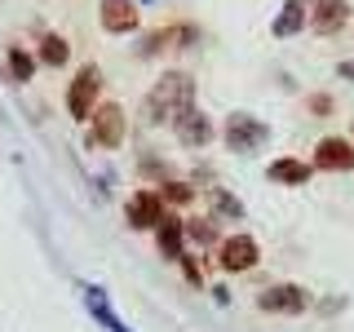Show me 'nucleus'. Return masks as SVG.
Returning <instances> with one entry per match:
<instances>
[{"mask_svg":"<svg viewBox=\"0 0 354 332\" xmlns=\"http://www.w3.org/2000/svg\"><path fill=\"white\" fill-rule=\"evenodd\" d=\"M186 107H195V84H191V75L169 71V75H164V80L147 93L142 116H147V124H164V120H177Z\"/></svg>","mask_w":354,"mask_h":332,"instance_id":"1","label":"nucleus"},{"mask_svg":"<svg viewBox=\"0 0 354 332\" xmlns=\"http://www.w3.org/2000/svg\"><path fill=\"white\" fill-rule=\"evenodd\" d=\"M97 93H102V71H97V66H80L71 89H66V111H71V120H88V111L97 107Z\"/></svg>","mask_w":354,"mask_h":332,"instance_id":"2","label":"nucleus"},{"mask_svg":"<svg viewBox=\"0 0 354 332\" xmlns=\"http://www.w3.org/2000/svg\"><path fill=\"white\" fill-rule=\"evenodd\" d=\"M257 261H261V248H257L252 235H230V239L217 243V266L226 275H243V270H252Z\"/></svg>","mask_w":354,"mask_h":332,"instance_id":"3","label":"nucleus"},{"mask_svg":"<svg viewBox=\"0 0 354 332\" xmlns=\"http://www.w3.org/2000/svg\"><path fill=\"white\" fill-rule=\"evenodd\" d=\"M88 120H93V129H88V142H93V147L115 151L120 142H124V111H120L115 102L93 107V111H88Z\"/></svg>","mask_w":354,"mask_h":332,"instance_id":"4","label":"nucleus"},{"mask_svg":"<svg viewBox=\"0 0 354 332\" xmlns=\"http://www.w3.org/2000/svg\"><path fill=\"white\" fill-rule=\"evenodd\" d=\"M310 169H324V173H350L354 169V142L346 138H324L315 147V160Z\"/></svg>","mask_w":354,"mask_h":332,"instance_id":"5","label":"nucleus"},{"mask_svg":"<svg viewBox=\"0 0 354 332\" xmlns=\"http://www.w3.org/2000/svg\"><path fill=\"white\" fill-rule=\"evenodd\" d=\"M257 306L270 310V315H301V310H306V288H297V284L266 288V293L257 297Z\"/></svg>","mask_w":354,"mask_h":332,"instance_id":"6","label":"nucleus"},{"mask_svg":"<svg viewBox=\"0 0 354 332\" xmlns=\"http://www.w3.org/2000/svg\"><path fill=\"white\" fill-rule=\"evenodd\" d=\"M129 226H138V230H155L160 226V217H164V199H160V191H138L129 199Z\"/></svg>","mask_w":354,"mask_h":332,"instance_id":"7","label":"nucleus"},{"mask_svg":"<svg viewBox=\"0 0 354 332\" xmlns=\"http://www.w3.org/2000/svg\"><path fill=\"white\" fill-rule=\"evenodd\" d=\"M257 142H266V124H257L252 116H230L226 120V147L230 151H248V147H257Z\"/></svg>","mask_w":354,"mask_h":332,"instance_id":"8","label":"nucleus"},{"mask_svg":"<svg viewBox=\"0 0 354 332\" xmlns=\"http://www.w3.org/2000/svg\"><path fill=\"white\" fill-rule=\"evenodd\" d=\"M350 22V5L346 0H319L315 14H310V27L319 31V36H332V31H341Z\"/></svg>","mask_w":354,"mask_h":332,"instance_id":"9","label":"nucleus"},{"mask_svg":"<svg viewBox=\"0 0 354 332\" xmlns=\"http://www.w3.org/2000/svg\"><path fill=\"white\" fill-rule=\"evenodd\" d=\"M97 18H102V27L115 31V36H124V31L138 27V9H133V0H102Z\"/></svg>","mask_w":354,"mask_h":332,"instance_id":"10","label":"nucleus"},{"mask_svg":"<svg viewBox=\"0 0 354 332\" xmlns=\"http://www.w3.org/2000/svg\"><path fill=\"white\" fill-rule=\"evenodd\" d=\"M173 124H177V138H182V142H186V147H204V142H208V138H213V129H208V120H204V116H199V111H195V107H186V111H182V116H177V120H173Z\"/></svg>","mask_w":354,"mask_h":332,"instance_id":"11","label":"nucleus"},{"mask_svg":"<svg viewBox=\"0 0 354 332\" xmlns=\"http://www.w3.org/2000/svg\"><path fill=\"white\" fill-rule=\"evenodd\" d=\"M266 173H270V182H283V186H301V182H310V173H315V169H310L306 160H274V164H270Z\"/></svg>","mask_w":354,"mask_h":332,"instance_id":"12","label":"nucleus"},{"mask_svg":"<svg viewBox=\"0 0 354 332\" xmlns=\"http://www.w3.org/2000/svg\"><path fill=\"white\" fill-rule=\"evenodd\" d=\"M155 230H160V252H164V257H173V261H177V257H182V239H186L182 221L164 213V217H160V226H155Z\"/></svg>","mask_w":354,"mask_h":332,"instance_id":"13","label":"nucleus"},{"mask_svg":"<svg viewBox=\"0 0 354 332\" xmlns=\"http://www.w3.org/2000/svg\"><path fill=\"white\" fill-rule=\"evenodd\" d=\"M301 22H306V9H301V0H292V5H288L283 14L274 18V31H279V36H292V31L301 27Z\"/></svg>","mask_w":354,"mask_h":332,"instance_id":"14","label":"nucleus"},{"mask_svg":"<svg viewBox=\"0 0 354 332\" xmlns=\"http://www.w3.org/2000/svg\"><path fill=\"white\" fill-rule=\"evenodd\" d=\"M66 53H71V49H66V40H62V36H44L40 58L49 62V66H62V62H66Z\"/></svg>","mask_w":354,"mask_h":332,"instance_id":"15","label":"nucleus"},{"mask_svg":"<svg viewBox=\"0 0 354 332\" xmlns=\"http://www.w3.org/2000/svg\"><path fill=\"white\" fill-rule=\"evenodd\" d=\"M186 235H191L195 243H213L217 239V221H208V217H195V221H186Z\"/></svg>","mask_w":354,"mask_h":332,"instance_id":"16","label":"nucleus"},{"mask_svg":"<svg viewBox=\"0 0 354 332\" xmlns=\"http://www.w3.org/2000/svg\"><path fill=\"white\" fill-rule=\"evenodd\" d=\"M31 66L36 62H31L22 49H9V71H14V80H31Z\"/></svg>","mask_w":354,"mask_h":332,"instance_id":"17","label":"nucleus"},{"mask_svg":"<svg viewBox=\"0 0 354 332\" xmlns=\"http://www.w3.org/2000/svg\"><path fill=\"white\" fill-rule=\"evenodd\" d=\"M191 186H182V182H164V191H160V199H169V204H191Z\"/></svg>","mask_w":354,"mask_h":332,"instance_id":"18","label":"nucleus"},{"mask_svg":"<svg viewBox=\"0 0 354 332\" xmlns=\"http://www.w3.org/2000/svg\"><path fill=\"white\" fill-rule=\"evenodd\" d=\"M306 107L315 111V116H328V111H332V98L328 93H315V98H306Z\"/></svg>","mask_w":354,"mask_h":332,"instance_id":"19","label":"nucleus"},{"mask_svg":"<svg viewBox=\"0 0 354 332\" xmlns=\"http://www.w3.org/2000/svg\"><path fill=\"white\" fill-rule=\"evenodd\" d=\"M341 75H354V62H341Z\"/></svg>","mask_w":354,"mask_h":332,"instance_id":"20","label":"nucleus"}]
</instances>
